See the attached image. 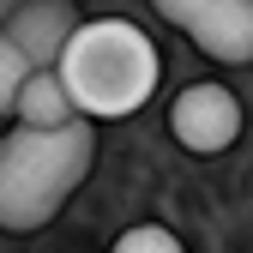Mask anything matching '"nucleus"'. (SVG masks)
Returning <instances> with one entry per match:
<instances>
[{"label":"nucleus","mask_w":253,"mask_h":253,"mask_svg":"<svg viewBox=\"0 0 253 253\" xmlns=\"http://www.w3.org/2000/svg\"><path fill=\"white\" fill-rule=\"evenodd\" d=\"M54 73H60V84H67V97H73V109L84 121H121V115H133V109L151 103L163 60H157V42L139 24L90 18V24L73 30V42L60 48Z\"/></svg>","instance_id":"f257e3e1"},{"label":"nucleus","mask_w":253,"mask_h":253,"mask_svg":"<svg viewBox=\"0 0 253 253\" xmlns=\"http://www.w3.org/2000/svg\"><path fill=\"white\" fill-rule=\"evenodd\" d=\"M90 163H97V126L79 121L67 133H24L12 126L0 139V229L6 235H37L48 229L67 205Z\"/></svg>","instance_id":"f03ea898"},{"label":"nucleus","mask_w":253,"mask_h":253,"mask_svg":"<svg viewBox=\"0 0 253 253\" xmlns=\"http://www.w3.org/2000/svg\"><path fill=\"white\" fill-rule=\"evenodd\" d=\"M169 126H175V139L187 151H229L241 139V103H235V90L229 84H217V79H199V84H187L175 109H169Z\"/></svg>","instance_id":"7ed1b4c3"},{"label":"nucleus","mask_w":253,"mask_h":253,"mask_svg":"<svg viewBox=\"0 0 253 253\" xmlns=\"http://www.w3.org/2000/svg\"><path fill=\"white\" fill-rule=\"evenodd\" d=\"M73 30H79V6L73 0H24V6L0 24V37L24 54L30 73H48L60 60V48L73 42Z\"/></svg>","instance_id":"20e7f679"},{"label":"nucleus","mask_w":253,"mask_h":253,"mask_svg":"<svg viewBox=\"0 0 253 253\" xmlns=\"http://www.w3.org/2000/svg\"><path fill=\"white\" fill-rule=\"evenodd\" d=\"M187 37L199 54L223 60V67H247L253 60V0H205L187 18Z\"/></svg>","instance_id":"39448f33"},{"label":"nucleus","mask_w":253,"mask_h":253,"mask_svg":"<svg viewBox=\"0 0 253 253\" xmlns=\"http://www.w3.org/2000/svg\"><path fill=\"white\" fill-rule=\"evenodd\" d=\"M12 121L24 126V133H67V126H79L84 115L73 109L67 97V84H60V73H30L24 90H18V103H12Z\"/></svg>","instance_id":"423d86ee"},{"label":"nucleus","mask_w":253,"mask_h":253,"mask_svg":"<svg viewBox=\"0 0 253 253\" xmlns=\"http://www.w3.org/2000/svg\"><path fill=\"white\" fill-rule=\"evenodd\" d=\"M109 253H187V247H181L175 229H163V223H133Z\"/></svg>","instance_id":"0eeeda50"},{"label":"nucleus","mask_w":253,"mask_h":253,"mask_svg":"<svg viewBox=\"0 0 253 253\" xmlns=\"http://www.w3.org/2000/svg\"><path fill=\"white\" fill-rule=\"evenodd\" d=\"M30 67H24V54L0 37V121H12V103H18V90H24Z\"/></svg>","instance_id":"6e6552de"},{"label":"nucleus","mask_w":253,"mask_h":253,"mask_svg":"<svg viewBox=\"0 0 253 253\" xmlns=\"http://www.w3.org/2000/svg\"><path fill=\"white\" fill-rule=\"evenodd\" d=\"M18 6H24V0H0V24H6V18H12Z\"/></svg>","instance_id":"1a4fd4ad"}]
</instances>
